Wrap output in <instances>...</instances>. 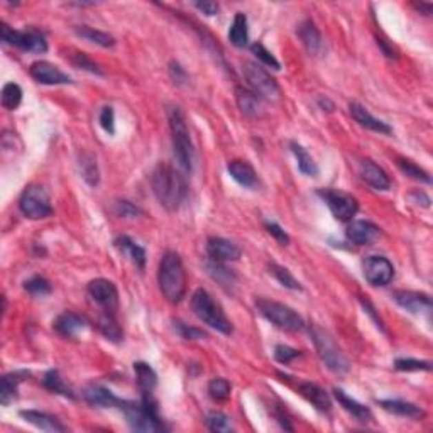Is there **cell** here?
Here are the masks:
<instances>
[{
  "label": "cell",
  "instance_id": "cell-22",
  "mask_svg": "<svg viewBox=\"0 0 433 433\" xmlns=\"http://www.w3.org/2000/svg\"><path fill=\"white\" fill-rule=\"evenodd\" d=\"M83 398L87 399V403H90L92 406L97 408H114V406H121L122 399H119L107 387L99 386V384H92L87 390L83 391Z\"/></svg>",
  "mask_w": 433,
  "mask_h": 433
},
{
  "label": "cell",
  "instance_id": "cell-54",
  "mask_svg": "<svg viewBox=\"0 0 433 433\" xmlns=\"http://www.w3.org/2000/svg\"><path fill=\"white\" fill-rule=\"evenodd\" d=\"M193 6L197 7V9L200 10V12H203L205 16L208 17H214L219 14V3L215 2H210V0H205V2H195Z\"/></svg>",
  "mask_w": 433,
  "mask_h": 433
},
{
  "label": "cell",
  "instance_id": "cell-25",
  "mask_svg": "<svg viewBox=\"0 0 433 433\" xmlns=\"http://www.w3.org/2000/svg\"><path fill=\"white\" fill-rule=\"evenodd\" d=\"M227 171L232 177L234 181L244 188H254L257 185V174L254 168L248 161H241V159H234L227 166Z\"/></svg>",
  "mask_w": 433,
  "mask_h": 433
},
{
  "label": "cell",
  "instance_id": "cell-7",
  "mask_svg": "<svg viewBox=\"0 0 433 433\" xmlns=\"http://www.w3.org/2000/svg\"><path fill=\"white\" fill-rule=\"evenodd\" d=\"M256 307L268 322L274 325V327L281 328V330L286 332L303 330L305 327L303 319H301L293 308H290L288 305H283L271 300H257Z\"/></svg>",
  "mask_w": 433,
  "mask_h": 433
},
{
  "label": "cell",
  "instance_id": "cell-3",
  "mask_svg": "<svg viewBox=\"0 0 433 433\" xmlns=\"http://www.w3.org/2000/svg\"><path fill=\"white\" fill-rule=\"evenodd\" d=\"M159 290L170 303H180L186 293V272L177 252H166L159 263Z\"/></svg>",
  "mask_w": 433,
  "mask_h": 433
},
{
  "label": "cell",
  "instance_id": "cell-51",
  "mask_svg": "<svg viewBox=\"0 0 433 433\" xmlns=\"http://www.w3.org/2000/svg\"><path fill=\"white\" fill-rule=\"evenodd\" d=\"M100 125L103 127V130L108 134L115 132V119H114V108L112 107H103L102 112H100Z\"/></svg>",
  "mask_w": 433,
  "mask_h": 433
},
{
  "label": "cell",
  "instance_id": "cell-53",
  "mask_svg": "<svg viewBox=\"0 0 433 433\" xmlns=\"http://www.w3.org/2000/svg\"><path fill=\"white\" fill-rule=\"evenodd\" d=\"M170 74L171 78L174 80V83L178 85H185L188 81V73L185 72V68L177 61H171L170 63Z\"/></svg>",
  "mask_w": 433,
  "mask_h": 433
},
{
  "label": "cell",
  "instance_id": "cell-24",
  "mask_svg": "<svg viewBox=\"0 0 433 433\" xmlns=\"http://www.w3.org/2000/svg\"><path fill=\"white\" fill-rule=\"evenodd\" d=\"M334 396L335 399H337L339 403H341V406L343 410H345L347 413H350L354 418H356L357 421H362V423H369V421L372 420V412L367 408V406L361 405L359 401H356L354 398L347 396L345 391L339 390V387H335L334 390Z\"/></svg>",
  "mask_w": 433,
  "mask_h": 433
},
{
  "label": "cell",
  "instance_id": "cell-16",
  "mask_svg": "<svg viewBox=\"0 0 433 433\" xmlns=\"http://www.w3.org/2000/svg\"><path fill=\"white\" fill-rule=\"evenodd\" d=\"M394 301L401 308H405L410 313H421V312H430L432 310V300L428 294L420 293V291H406V290H398L393 293Z\"/></svg>",
  "mask_w": 433,
  "mask_h": 433
},
{
  "label": "cell",
  "instance_id": "cell-28",
  "mask_svg": "<svg viewBox=\"0 0 433 433\" xmlns=\"http://www.w3.org/2000/svg\"><path fill=\"white\" fill-rule=\"evenodd\" d=\"M298 37L301 39L303 46L307 48V51L310 54H316L322 48V34H320L319 28L315 26L313 21H303L300 26H298Z\"/></svg>",
  "mask_w": 433,
  "mask_h": 433
},
{
  "label": "cell",
  "instance_id": "cell-2",
  "mask_svg": "<svg viewBox=\"0 0 433 433\" xmlns=\"http://www.w3.org/2000/svg\"><path fill=\"white\" fill-rule=\"evenodd\" d=\"M166 115L168 122H170L174 158L183 170L192 173L195 168V148H193L185 114L178 105H170L166 108Z\"/></svg>",
  "mask_w": 433,
  "mask_h": 433
},
{
  "label": "cell",
  "instance_id": "cell-40",
  "mask_svg": "<svg viewBox=\"0 0 433 433\" xmlns=\"http://www.w3.org/2000/svg\"><path fill=\"white\" fill-rule=\"evenodd\" d=\"M207 423L208 430L216 432V433H229L232 432V421H230V416L225 415L222 412H210L207 415Z\"/></svg>",
  "mask_w": 433,
  "mask_h": 433
},
{
  "label": "cell",
  "instance_id": "cell-19",
  "mask_svg": "<svg viewBox=\"0 0 433 433\" xmlns=\"http://www.w3.org/2000/svg\"><path fill=\"white\" fill-rule=\"evenodd\" d=\"M349 110H350V115L356 119V122H359L362 127H365V129L372 130V132H378V134H386V136L393 134V127H391L390 124H386V122L379 121V119H376L374 115H372L364 105H361V103L350 102Z\"/></svg>",
  "mask_w": 433,
  "mask_h": 433
},
{
  "label": "cell",
  "instance_id": "cell-12",
  "mask_svg": "<svg viewBox=\"0 0 433 433\" xmlns=\"http://www.w3.org/2000/svg\"><path fill=\"white\" fill-rule=\"evenodd\" d=\"M364 276L372 286H386L393 281L394 268L390 263V259L383 256H369L365 257L364 264Z\"/></svg>",
  "mask_w": 433,
  "mask_h": 433
},
{
  "label": "cell",
  "instance_id": "cell-48",
  "mask_svg": "<svg viewBox=\"0 0 433 433\" xmlns=\"http://www.w3.org/2000/svg\"><path fill=\"white\" fill-rule=\"evenodd\" d=\"M301 352L300 350L293 349V347H288V345H276L274 349V359L279 362V364H288V362L294 361L296 357H300Z\"/></svg>",
  "mask_w": 433,
  "mask_h": 433
},
{
  "label": "cell",
  "instance_id": "cell-34",
  "mask_svg": "<svg viewBox=\"0 0 433 433\" xmlns=\"http://www.w3.org/2000/svg\"><path fill=\"white\" fill-rule=\"evenodd\" d=\"M99 328L103 334V337H107V341L110 342H121L124 339V332H122L121 325L115 320L114 313L105 312L99 319Z\"/></svg>",
  "mask_w": 433,
  "mask_h": 433
},
{
  "label": "cell",
  "instance_id": "cell-37",
  "mask_svg": "<svg viewBox=\"0 0 433 433\" xmlns=\"http://www.w3.org/2000/svg\"><path fill=\"white\" fill-rule=\"evenodd\" d=\"M74 32H77L80 37H83V39L90 41V43L93 44H99V46H102V48L115 46L114 36L107 34V32H103V31H97V29L88 28V26H80V28L74 29Z\"/></svg>",
  "mask_w": 433,
  "mask_h": 433
},
{
  "label": "cell",
  "instance_id": "cell-55",
  "mask_svg": "<svg viewBox=\"0 0 433 433\" xmlns=\"http://www.w3.org/2000/svg\"><path fill=\"white\" fill-rule=\"evenodd\" d=\"M415 7H416L418 10H421V12H423V16H430V14H432V9H433L432 3H423V2L415 3Z\"/></svg>",
  "mask_w": 433,
  "mask_h": 433
},
{
  "label": "cell",
  "instance_id": "cell-15",
  "mask_svg": "<svg viewBox=\"0 0 433 433\" xmlns=\"http://www.w3.org/2000/svg\"><path fill=\"white\" fill-rule=\"evenodd\" d=\"M208 257L216 263H230V261H239L241 257V248L234 244L232 241H227L223 237H210L207 241Z\"/></svg>",
  "mask_w": 433,
  "mask_h": 433
},
{
  "label": "cell",
  "instance_id": "cell-41",
  "mask_svg": "<svg viewBox=\"0 0 433 433\" xmlns=\"http://www.w3.org/2000/svg\"><path fill=\"white\" fill-rule=\"evenodd\" d=\"M270 270H271V274L274 276V278L278 279V281L281 283V285L285 286V288L293 290V291H301V290H303V288H301L300 283H298L296 279H294V276L291 274V272L286 270V268L279 266V264H271Z\"/></svg>",
  "mask_w": 433,
  "mask_h": 433
},
{
  "label": "cell",
  "instance_id": "cell-23",
  "mask_svg": "<svg viewBox=\"0 0 433 433\" xmlns=\"http://www.w3.org/2000/svg\"><path fill=\"white\" fill-rule=\"evenodd\" d=\"M298 390H300V394L307 399L308 403H312L319 412L328 413L332 410V399L327 393L322 390L320 386L313 383H301L298 384Z\"/></svg>",
  "mask_w": 433,
  "mask_h": 433
},
{
  "label": "cell",
  "instance_id": "cell-42",
  "mask_svg": "<svg viewBox=\"0 0 433 433\" xmlns=\"http://www.w3.org/2000/svg\"><path fill=\"white\" fill-rule=\"evenodd\" d=\"M230 390H232V386H230L229 381L223 378H215L208 383V394L215 401H225L230 396Z\"/></svg>",
  "mask_w": 433,
  "mask_h": 433
},
{
  "label": "cell",
  "instance_id": "cell-18",
  "mask_svg": "<svg viewBox=\"0 0 433 433\" xmlns=\"http://www.w3.org/2000/svg\"><path fill=\"white\" fill-rule=\"evenodd\" d=\"M347 239L356 245H369L378 239L379 229L367 220H354L345 230Z\"/></svg>",
  "mask_w": 433,
  "mask_h": 433
},
{
  "label": "cell",
  "instance_id": "cell-6",
  "mask_svg": "<svg viewBox=\"0 0 433 433\" xmlns=\"http://www.w3.org/2000/svg\"><path fill=\"white\" fill-rule=\"evenodd\" d=\"M310 335H312V341L315 343V349L319 352L320 359L332 372H337V374H343V372L349 371L350 362L345 356L342 354V350L339 349L337 342L334 341L328 332H325L323 328L313 325L310 328Z\"/></svg>",
  "mask_w": 433,
  "mask_h": 433
},
{
  "label": "cell",
  "instance_id": "cell-11",
  "mask_svg": "<svg viewBox=\"0 0 433 433\" xmlns=\"http://www.w3.org/2000/svg\"><path fill=\"white\" fill-rule=\"evenodd\" d=\"M242 73H244L245 80H248L252 92H256L259 97L272 99V97L279 95L278 81H276L263 66L251 61H245L244 66H242Z\"/></svg>",
  "mask_w": 433,
  "mask_h": 433
},
{
  "label": "cell",
  "instance_id": "cell-47",
  "mask_svg": "<svg viewBox=\"0 0 433 433\" xmlns=\"http://www.w3.org/2000/svg\"><path fill=\"white\" fill-rule=\"evenodd\" d=\"M72 63L74 66H78V68H81V70H87V72L95 73V74H102V70H100V66L97 65L95 61H92V59L83 53L72 54Z\"/></svg>",
  "mask_w": 433,
  "mask_h": 433
},
{
  "label": "cell",
  "instance_id": "cell-30",
  "mask_svg": "<svg viewBox=\"0 0 433 433\" xmlns=\"http://www.w3.org/2000/svg\"><path fill=\"white\" fill-rule=\"evenodd\" d=\"M379 406L386 412L393 413L398 416H406V418H423L425 412L420 406L413 405V403L401 401V399H381Z\"/></svg>",
  "mask_w": 433,
  "mask_h": 433
},
{
  "label": "cell",
  "instance_id": "cell-33",
  "mask_svg": "<svg viewBox=\"0 0 433 433\" xmlns=\"http://www.w3.org/2000/svg\"><path fill=\"white\" fill-rule=\"evenodd\" d=\"M290 148H291V152H293L294 158H296V161H298V170H300L303 174H307V177H316V174H319V166H316V163L313 161V158L310 156V152L307 151V149L296 143H291Z\"/></svg>",
  "mask_w": 433,
  "mask_h": 433
},
{
  "label": "cell",
  "instance_id": "cell-26",
  "mask_svg": "<svg viewBox=\"0 0 433 433\" xmlns=\"http://www.w3.org/2000/svg\"><path fill=\"white\" fill-rule=\"evenodd\" d=\"M29 376L28 371H14L6 374L0 381V403L3 406L10 405L17 398V387Z\"/></svg>",
  "mask_w": 433,
  "mask_h": 433
},
{
  "label": "cell",
  "instance_id": "cell-8",
  "mask_svg": "<svg viewBox=\"0 0 433 433\" xmlns=\"http://www.w3.org/2000/svg\"><path fill=\"white\" fill-rule=\"evenodd\" d=\"M19 208L28 219L41 220L53 214L50 195L41 185H29L19 199Z\"/></svg>",
  "mask_w": 433,
  "mask_h": 433
},
{
  "label": "cell",
  "instance_id": "cell-13",
  "mask_svg": "<svg viewBox=\"0 0 433 433\" xmlns=\"http://www.w3.org/2000/svg\"><path fill=\"white\" fill-rule=\"evenodd\" d=\"M88 296L95 301L99 307L103 308V312H112L114 313L117 310L119 305V291L115 288V285L108 279L99 278L93 279L88 285Z\"/></svg>",
  "mask_w": 433,
  "mask_h": 433
},
{
  "label": "cell",
  "instance_id": "cell-39",
  "mask_svg": "<svg viewBox=\"0 0 433 433\" xmlns=\"http://www.w3.org/2000/svg\"><path fill=\"white\" fill-rule=\"evenodd\" d=\"M22 102V88L17 83H6L2 88V107L7 110H16Z\"/></svg>",
  "mask_w": 433,
  "mask_h": 433
},
{
  "label": "cell",
  "instance_id": "cell-9",
  "mask_svg": "<svg viewBox=\"0 0 433 433\" xmlns=\"http://www.w3.org/2000/svg\"><path fill=\"white\" fill-rule=\"evenodd\" d=\"M319 197L322 199L327 207L330 208L332 215L341 222H349L352 216L359 210V201L354 199L350 193L342 192V190H319Z\"/></svg>",
  "mask_w": 433,
  "mask_h": 433
},
{
  "label": "cell",
  "instance_id": "cell-45",
  "mask_svg": "<svg viewBox=\"0 0 433 433\" xmlns=\"http://www.w3.org/2000/svg\"><path fill=\"white\" fill-rule=\"evenodd\" d=\"M398 166L401 168L403 173H406L408 177L415 178V180H420L423 183H430V177H428L427 171H423L421 168H418L415 163L412 161H406V159H398Z\"/></svg>",
  "mask_w": 433,
  "mask_h": 433
},
{
  "label": "cell",
  "instance_id": "cell-35",
  "mask_svg": "<svg viewBox=\"0 0 433 433\" xmlns=\"http://www.w3.org/2000/svg\"><path fill=\"white\" fill-rule=\"evenodd\" d=\"M207 272L215 279L216 283H219L220 286H223V288H232V286L235 285V281H237L234 272L227 270V268L223 266V263H216V261H212V259L208 261Z\"/></svg>",
  "mask_w": 433,
  "mask_h": 433
},
{
  "label": "cell",
  "instance_id": "cell-5",
  "mask_svg": "<svg viewBox=\"0 0 433 433\" xmlns=\"http://www.w3.org/2000/svg\"><path fill=\"white\" fill-rule=\"evenodd\" d=\"M190 307L192 312L195 313V316L201 320L203 323H207L208 327L215 328L220 334H232V323L227 319L225 313L222 312V308L215 303L214 298L210 296V293L205 290H197L192 294V300H190Z\"/></svg>",
  "mask_w": 433,
  "mask_h": 433
},
{
  "label": "cell",
  "instance_id": "cell-17",
  "mask_svg": "<svg viewBox=\"0 0 433 433\" xmlns=\"http://www.w3.org/2000/svg\"><path fill=\"white\" fill-rule=\"evenodd\" d=\"M53 327L59 335H63V337L74 339L78 337V335L83 334V332H87L88 322L83 316L77 315V313L66 312L61 313V315L54 320Z\"/></svg>",
  "mask_w": 433,
  "mask_h": 433
},
{
  "label": "cell",
  "instance_id": "cell-27",
  "mask_svg": "<svg viewBox=\"0 0 433 433\" xmlns=\"http://www.w3.org/2000/svg\"><path fill=\"white\" fill-rule=\"evenodd\" d=\"M115 248L121 251V254H124L130 263L136 264L139 270H144L145 251H144V248H141L139 244H136L132 239L127 237V235H121V237L115 239Z\"/></svg>",
  "mask_w": 433,
  "mask_h": 433
},
{
  "label": "cell",
  "instance_id": "cell-29",
  "mask_svg": "<svg viewBox=\"0 0 433 433\" xmlns=\"http://www.w3.org/2000/svg\"><path fill=\"white\" fill-rule=\"evenodd\" d=\"M134 372H136L137 386H139L143 398L152 396L156 384H158V376L152 371V367L145 362H134Z\"/></svg>",
  "mask_w": 433,
  "mask_h": 433
},
{
  "label": "cell",
  "instance_id": "cell-38",
  "mask_svg": "<svg viewBox=\"0 0 433 433\" xmlns=\"http://www.w3.org/2000/svg\"><path fill=\"white\" fill-rule=\"evenodd\" d=\"M80 171L83 180L88 183L90 186H97L100 181V173H99V166H97V159L95 156L90 154V152H83L80 156Z\"/></svg>",
  "mask_w": 433,
  "mask_h": 433
},
{
  "label": "cell",
  "instance_id": "cell-43",
  "mask_svg": "<svg viewBox=\"0 0 433 433\" xmlns=\"http://www.w3.org/2000/svg\"><path fill=\"white\" fill-rule=\"evenodd\" d=\"M251 51H252V54L256 56V58L259 59V61L263 63L264 66H268V68H271V70H276V72H278V70H281V63H279L278 59L272 56L271 51L266 50V48H264L261 43H254L251 46Z\"/></svg>",
  "mask_w": 433,
  "mask_h": 433
},
{
  "label": "cell",
  "instance_id": "cell-31",
  "mask_svg": "<svg viewBox=\"0 0 433 433\" xmlns=\"http://www.w3.org/2000/svg\"><path fill=\"white\" fill-rule=\"evenodd\" d=\"M235 100L241 112L244 115H257L261 110V97L256 92L248 90V88H235Z\"/></svg>",
  "mask_w": 433,
  "mask_h": 433
},
{
  "label": "cell",
  "instance_id": "cell-4",
  "mask_svg": "<svg viewBox=\"0 0 433 433\" xmlns=\"http://www.w3.org/2000/svg\"><path fill=\"white\" fill-rule=\"evenodd\" d=\"M119 408L124 412L127 423L130 425L132 430L149 432V433L166 430L161 418H159L158 415V410H156V403L152 401V396L143 398V401L141 403L125 401V399H122Z\"/></svg>",
  "mask_w": 433,
  "mask_h": 433
},
{
  "label": "cell",
  "instance_id": "cell-21",
  "mask_svg": "<svg viewBox=\"0 0 433 433\" xmlns=\"http://www.w3.org/2000/svg\"><path fill=\"white\" fill-rule=\"evenodd\" d=\"M19 415H21V418H24L28 423L34 425L36 428H39V430L43 432L53 433L66 432V427L58 420V418L53 415H48V413L44 412H37V410H22Z\"/></svg>",
  "mask_w": 433,
  "mask_h": 433
},
{
  "label": "cell",
  "instance_id": "cell-46",
  "mask_svg": "<svg viewBox=\"0 0 433 433\" xmlns=\"http://www.w3.org/2000/svg\"><path fill=\"white\" fill-rule=\"evenodd\" d=\"M394 367L398 371H432V364L428 361H416V359H398L394 362Z\"/></svg>",
  "mask_w": 433,
  "mask_h": 433
},
{
  "label": "cell",
  "instance_id": "cell-1",
  "mask_svg": "<svg viewBox=\"0 0 433 433\" xmlns=\"http://www.w3.org/2000/svg\"><path fill=\"white\" fill-rule=\"evenodd\" d=\"M151 185L156 199L170 212L178 210L188 197V183H186L185 177L177 168L166 163H159L154 168Z\"/></svg>",
  "mask_w": 433,
  "mask_h": 433
},
{
  "label": "cell",
  "instance_id": "cell-14",
  "mask_svg": "<svg viewBox=\"0 0 433 433\" xmlns=\"http://www.w3.org/2000/svg\"><path fill=\"white\" fill-rule=\"evenodd\" d=\"M29 73L41 85H68L72 83V78L65 72L58 68L50 61H36L32 63Z\"/></svg>",
  "mask_w": 433,
  "mask_h": 433
},
{
  "label": "cell",
  "instance_id": "cell-44",
  "mask_svg": "<svg viewBox=\"0 0 433 433\" xmlns=\"http://www.w3.org/2000/svg\"><path fill=\"white\" fill-rule=\"evenodd\" d=\"M24 288L31 294H34V296H44V294L51 293L50 281L44 279L43 276H34V278L28 279V281L24 283Z\"/></svg>",
  "mask_w": 433,
  "mask_h": 433
},
{
  "label": "cell",
  "instance_id": "cell-10",
  "mask_svg": "<svg viewBox=\"0 0 433 433\" xmlns=\"http://www.w3.org/2000/svg\"><path fill=\"white\" fill-rule=\"evenodd\" d=\"M2 41L10 46H16L19 50L28 51V53H46L48 43L44 36L37 31H14L6 22H2Z\"/></svg>",
  "mask_w": 433,
  "mask_h": 433
},
{
  "label": "cell",
  "instance_id": "cell-49",
  "mask_svg": "<svg viewBox=\"0 0 433 433\" xmlns=\"http://www.w3.org/2000/svg\"><path fill=\"white\" fill-rule=\"evenodd\" d=\"M115 214L119 216H124V219H134V216L143 215V210L134 203H130V201L121 200L115 203Z\"/></svg>",
  "mask_w": 433,
  "mask_h": 433
},
{
  "label": "cell",
  "instance_id": "cell-50",
  "mask_svg": "<svg viewBox=\"0 0 433 433\" xmlns=\"http://www.w3.org/2000/svg\"><path fill=\"white\" fill-rule=\"evenodd\" d=\"M174 327H177L178 334H180L183 339H186V341H201V339H207V334H205V332H201L195 327H190V325L177 322Z\"/></svg>",
  "mask_w": 433,
  "mask_h": 433
},
{
  "label": "cell",
  "instance_id": "cell-52",
  "mask_svg": "<svg viewBox=\"0 0 433 433\" xmlns=\"http://www.w3.org/2000/svg\"><path fill=\"white\" fill-rule=\"evenodd\" d=\"M266 229H268V232H270L272 237H274L276 241H278L281 245L290 244V235L286 234L285 230H283L281 227H279L276 222H268L266 223Z\"/></svg>",
  "mask_w": 433,
  "mask_h": 433
},
{
  "label": "cell",
  "instance_id": "cell-36",
  "mask_svg": "<svg viewBox=\"0 0 433 433\" xmlns=\"http://www.w3.org/2000/svg\"><path fill=\"white\" fill-rule=\"evenodd\" d=\"M43 386L46 387V390H50L51 393L61 394V396L70 398V399L74 398V393L72 391V387L66 386L65 381H63L61 376H59V372L54 371V369L53 371H48L46 374H44Z\"/></svg>",
  "mask_w": 433,
  "mask_h": 433
},
{
  "label": "cell",
  "instance_id": "cell-20",
  "mask_svg": "<svg viewBox=\"0 0 433 433\" xmlns=\"http://www.w3.org/2000/svg\"><path fill=\"white\" fill-rule=\"evenodd\" d=\"M361 178L369 186H372L374 190H379V192H387L391 188V181L386 171L383 168H379L376 163L369 161V159H364L361 163Z\"/></svg>",
  "mask_w": 433,
  "mask_h": 433
},
{
  "label": "cell",
  "instance_id": "cell-32",
  "mask_svg": "<svg viewBox=\"0 0 433 433\" xmlns=\"http://www.w3.org/2000/svg\"><path fill=\"white\" fill-rule=\"evenodd\" d=\"M229 41L237 48L248 46V43H249L248 17H245L242 12L235 14L232 26H230V29H229Z\"/></svg>",
  "mask_w": 433,
  "mask_h": 433
}]
</instances>
